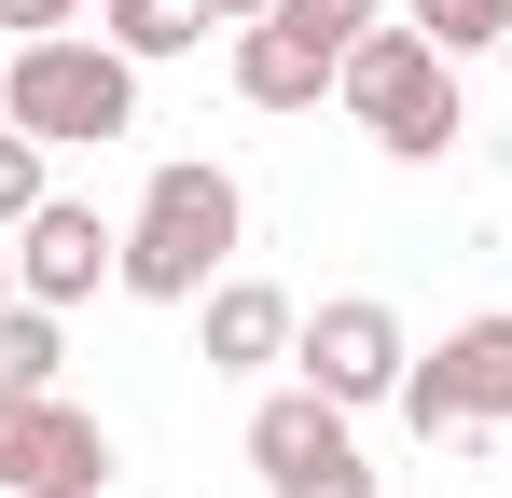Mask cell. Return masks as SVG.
Here are the masks:
<instances>
[{"label":"cell","mask_w":512,"mask_h":498,"mask_svg":"<svg viewBox=\"0 0 512 498\" xmlns=\"http://www.w3.org/2000/svg\"><path fill=\"white\" fill-rule=\"evenodd\" d=\"M236 236H250L236 166L167 153L139 180V208H125V277H111V291H139V305H208V291L236 277Z\"/></svg>","instance_id":"obj_1"},{"label":"cell","mask_w":512,"mask_h":498,"mask_svg":"<svg viewBox=\"0 0 512 498\" xmlns=\"http://www.w3.org/2000/svg\"><path fill=\"white\" fill-rule=\"evenodd\" d=\"M346 111H360V139L402 166H443L457 139H471V97H457V56L429 42V28H360V56H346L333 83Z\"/></svg>","instance_id":"obj_2"},{"label":"cell","mask_w":512,"mask_h":498,"mask_svg":"<svg viewBox=\"0 0 512 498\" xmlns=\"http://www.w3.org/2000/svg\"><path fill=\"white\" fill-rule=\"evenodd\" d=\"M0 125H28L42 153L125 139V125H139V56H111V42H84V28L14 42V56H0Z\"/></svg>","instance_id":"obj_3"},{"label":"cell","mask_w":512,"mask_h":498,"mask_svg":"<svg viewBox=\"0 0 512 498\" xmlns=\"http://www.w3.org/2000/svg\"><path fill=\"white\" fill-rule=\"evenodd\" d=\"M360 28H388L374 0H277L263 28H236V97L250 111H319L360 56Z\"/></svg>","instance_id":"obj_4"},{"label":"cell","mask_w":512,"mask_h":498,"mask_svg":"<svg viewBox=\"0 0 512 498\" xmlns=\"http://www.w3.org/2000/svg\"><path fill=\"white\" fill-rule=\"evenodd\" d=\"M402 429H416V443H499L512 429V319H457L443 346H416Z\"/></svg>","instance_id":"obj_5"},{"label":"cell","mask_w":512,"mask_h":498,"mask_svg":"<svg viewBox=\"0 0 512 498\" xmlns=\"http://www.w3.org/2000/svg\"><path fill=\"white\" fill-rule=\"evenodd\" d=\"M291 374H305L319 402L374 415V402H402V374H416V332L388 319L374 291H333V305H305V332H291Z\"/></svg>","instance_id":"obj_6"},{"label":"cell","mask_w":512,"mask_h":498,"mask_svg":"<svg viewBox=\"0 0 512 498\" xmlns=\"http://www.w3.org/2000/svg\"><path fill=\"white\" fill-rule=\"evenodd\" d=\"M0 498H111V429L84 402H0Z\"/></svg>","instance_id":"obj_7"},{"label":"cell","mask_w":512,"mask_h":498,"mask_svg":"<svg viewBox=\"0 0 512 498\" xmlns=\"http://www.w3.org/2000/svg\"><path fill=\"white\" fill-rule=\"evenodd\" d=\"M97 277H125V222H97L84 194H42V208L14 222V291L70 319V305H84Z\"/></svg>","instance_id":"obj_8"},{"label":"cell","mask_w":512,"mask_h":498,"mask_svg":"<svg viewBox=\"0 0 512 498\" xmlns=\"http://www.w3.org/2000/svg\"><path fill=\"white\" fill-rule=\"evenodd\" d=\"M291 332H305V305H291L277 277H222V291L194 305V360H208V374H263V360H291Z\"/></svg>","instance_id":"obj_9"},{"label":"cell","mask_w":512,"mask_h":498,"mask_svg":"<svg viewBox=\"0 0 512 498\" xmlns=\"http://www.w3.org/2000/svg\"><path fill=\"white\" fill-rule=\"evenodd\" d=\"M56 360H70V346H56V305H28V291H14V305H0V402H42V388H56Z\"/></svg>","instance_id":"obj_10"},{"label":"cell","mask_w":512,"mask_h":498,"mask_svg":"<svg viewBox=\"0 0 512 498\" xmlns=\"http://www.w3.org/2000/svg\"><path fill=\"white\" fill-rule=\"evenodd\" d=\"M208 42V0H111V56H139V70H167Z\"/></svg>","instance_id":"obj_11"},{"label":"cell","mask_w":512,"mask_h":498,"mask_svg":"<svg viewBox=\"0 0 512 498\" xmlns=\"http://www.w3.org/2000/svg\"><path fill=\"white\" fill-rule=\"evenodd\" d=\"M443 56H485V42H512V0H402Z\"/></svg>","instance_id":"obj_12"},{"label":"cell","mask_w":512,"mask_h":498,"mask_svg":"<svg viewBox=\"0 0 512 498\" xmlns=\"http://www.w3.org/2000/svg\"><path fill=\"white\" fill-rule=\"evenodd\" d=\"M42 194H56V153H42L28 125H0V236H14V222H28Z\"/></svg>","instance_id":"obj_13"},{"label":"cell","mask_w":512,"mask_h":498,"mask_svg":"<svg viewBox=\"0 0 512 498\" xmlns=\"http://www.w3.org/2000/svg\"><path fill=\"white\" fill-rule=\"evenodd\" d=\"M277 498H374V457L346 443V457H319V471H277Z\"/></svg>","instance_id":"obj_14"},{"label":"cell","mask_w":512,"mask_h":498,"mask_svg":"<svg viewBox=\"0 0 512 498\" xmlns=\"http://www.w3.org/2000/svg\"><path fill=\"white\" fill-rule=\"evenodd\" d=\"M56 28H84V0H0V42H56Z\"/></svg>","instance_id":"obj_15"},{"label":"cell","mask_w":512,"mask_h":498,"mask_svg":"<svg viewBox=\"0 0 512 498\" xmlns=\"http://www.w3.org/2000/svg\"><path fill=\"white\" fill-rule=\"evenodd\" d=\"M263 14H277V0H208V28H263Z\"/></svg>","instance_id":"obj_16"},{"label":"cell","mask_w":512,"mask_h":498,"mask_svg":"<svg viewBox=\"0 0 512 498\" xmlns=\"http://www.w3.org/2000/svg\"><path fill=\"white\" fill-rule=\"evenodd\" d=\"M0 305H14V249H0Z\"/></svg>","instance_id":"obj_17"},{"label":"cell","mask_w":512,"mask_h":498,"mask_svg":"<svg viewBox=\"0 0 512 498\" xmlns=\"http://www.w3.org/2000/svg\"><path fill=\"white\" fill-rule=\"evenodd\" d=\"M0 56H14V42H0Z\"/></svg>","instance_id":"obj_18"}]
</instances>
